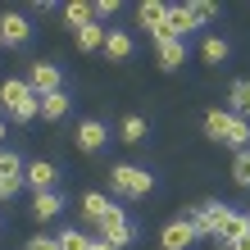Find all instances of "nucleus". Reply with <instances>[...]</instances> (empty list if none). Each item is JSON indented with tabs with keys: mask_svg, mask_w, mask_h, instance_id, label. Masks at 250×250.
Here are the masks:
<instances>
[{
	"mask_svg": "<svg viewBox=\"0 0 250 250\" xmlns=\"http://www.w3.org/2000/svg\"><path fill=\"white\" fill-rule=\"evenodd\" d=\"M0 137H5V123H0Z\"/></svg>",
	"mask_w": 250,
	"mask_h": 250,
	"instance_id": "473e14b6",
	"label": "nucleus"
},
{
	"mask_svg": "<svg viewBox=\"0 0 250 250\" xmlns=\"http://www.w3.org/2000/svg\"><path fill=\"white\" fill-rule=\"evenodd\" d=\"M228 250H250V232H246V237H241V241H232Z\"/></svg>",
	"mask_w": 250,
	"mask_h": 250,
	"instance_id": "c756f323",
	"label": "nucleus"
},
{
	"mask_svg": "<svg viewBox=\"0 0 250 250\" xmlns=\"http://www.w3.org/2000/svg\"><path fill=\"white\" fill-rule=\"evenodd\" d=\"M55 178H60V168H55L50 159H32V164L23 168V182L32 187V196L37 191H55Z\"/></svg>",
	"mask_w": 250,
	"mask_h": 250,
	"instance_id": "1a4fd4ad",
	"label": "nucleus"
},
{
	"mask_svg": "<svg viewBox=\"0 0 250 250\" xmlns=\"http://www.w3.org/2000/svg\"><path fill=\"white\" fill-rule=\"evenodd\" d=\"M114 14H119V0H96V5H91V19H96V23L114 19Z\"/></svg>",
	"mask_w": 250,
	"mask_h": 250,
	"instance_id": "bb28decb",
	"label": "nucleus"
},
{
	"mask_svg": "<svg viewBox=\"0 0 250 250\" xmlns=\"http://www.w3.org/2000/svg\"><path fill=\"white\" fill-rule=\"evenodd\" d=\"M205 137L218 146H232V150H250V123L237 119L228 109H209L205 114Z\"/></svg>",
	"mask_w": 250,
	"mask_h": 250,
	"instance_id": "f257e3e1",
	"label": "nucleus"
},
{
	"mask_svg": "<svg viewBox=\"0 0 250 250\" xmlns=\"http://www.w3.org/2000/svg\"><path fill=\"white\" fill-rule=\"evenodd\" d=\"M191 241H196V232H191L187 218H173V223L159 232V250H187Z\"/></svg>",
	"mask_w": 250,
	"mask_h": 250,
	"instance_id": "9d476101",
	"label": "nucleus"
},
{
	"mask_svg": "<svg viewBox=\"0 0 250 250\" xmlns=\"http://www.w3.org/2000/svg\"><path fill=\"white\" fill-rule=\"evenodd\" d=\"M109 209H114V205H109V196H100V191H86V196H82V214L91 218V223H100Z\"/></svg>",
	"mask_w": 250,
	"mask_h": 250,
	"instance_id": "6ab92c4d",
	"label": "nucleus"
},
{
	"mask_svg": "<svg viewBox=\"0 0 250 250\" xmlns=\"http://www.w3.org/2000/svg\"><path fill=\"white\" fill-rule=\"evenodd\" d=\"M105 32H109V27L105 23H86V27H78V50H100V46H105Z\"/></svg>",
	"mask_w": 250,
	"mask_h": 250,
	"instance_id": "f3484780",
	"label": "nucleus"
},
{
	"mask_svg": "<svg viewBox=\"0 0 250 250\" xmlns=\"http://www.w3.org/2000/svg\"><path fill=\"white\" fill-rule=\"evenodd\" d=\"M228 55H232V46H228L223 37H205L200 41V60L205 64H228Z\"/></svg>",
	"mask_w": 250,
	"mask_h": 250,
	"instance_id": "a211bd4d",
	"label": "nucleus"
},
{
	"mask_svg": "<svg viewBox=\"0 0 250 250\" xmlns=\"http://www.w3.org/2000/svg\"><path fill=\"white\" fill-rule=\"evenodd\" d=\"M100 50H105L114 64H123V60H132V50H137V46H132V37L123 32V27H109V32H105V46H100Z\"/></svg>",
	"mask_w": 250,
	"mask_h": 250,
	"instance_id": "9b49d317",
	"label": "nucleus"
},
{
	"mask_svg": "<svg viewBox=\"0 0 250 250\" xmlns=\"http://www.w3.org/2000/svg\"><path fill=\"white\" fill-rule=\"evenodd\" d=\"M23 155L19 150H5V146H0V178H23Z\"/></svg>",
	"mask_w": 250,
	"mask_h": 250,
	"instance_id": "4be33fe9",
	"label": "nucleus"
},
{
	"mask_svg": "<svg viewBox=\"0 0 250 250\" xmlns=\"http://www.w3.org/2000/svg\"><path fill=\"white\" fill-rule=\"evenodd\" d=\"M64 19H68V27H86V23H91V5L73 0V5H64Z\"/></svg>",
	"mask_w": 250,
	"mask_h": 250,
	"instance_id": "5701e85b",
	"label": "nucleus"
},
{
	"mask_svg": "<svg viewBox=\"0 0 250 250\" xmlns=\"http://www.w3.org/2000/svg\"><path fill=\"white\" fill-rule=\"evenodd\" d=\"M155 60H159V68H164V73L182 68V64H187V41H159V46H155Z\"/></svg>",
	"mask_w": 250,
	"mask_h": 250,
	"instance_id": "ddd939ff",
	"label": "nucleus"
},
{
	"mask_svg": "<svg viewBox=\"0 0 250 250\" xmlns=\"http://www.w3.org/2000/svg\"><path fill=\"white\" fill-rule=\"evenodd\" d=\"M228 114H237V119L250 123V82H246V78L228 86Z\"/></svg>",
	"mask_w": 250,
	"mask_h": 250,
	"instance_id": "4468645a",
	"label": "nucleus"
},
{
	"mask_svg": "<svg viewBox=\"0 0 250 250\" xmlns=\"http://www.w3.org/2000/svg\"><path fill=\"white\" fill-rule=\"evenodd\" d=\"M109 187H114V196H123V200H141V196L155 191V173H146L137 164H119V168H109Z\"/></svg>",
	"mask_w": 250,
	"mask_h": 250,
	"instance_id": "f03ea898",
	"label": "nucleus"
},
{
	"mask_svg": "<svg viewBox=\"0 0 250 250\" xmlns=\"http://www.w3.org/2000/svg\"><path fill=\"white\" fill-rule=\"evenodd\" d=\"M86 250H109V246L100 241V237H91V241H86Z\"/></svg>",
	"mask_w": 250,
	"mask_h": 250,
	"instance_id": "7c9ffc66",
	"label": "nucleus"
},
{
	"mask_svg": "<svg viewBox=\"0 0 250 250\" xmlns=\"http://www.w3.org/2000/svg\"><path fill=\"white\" fill-rule=\"evenodd\" d=\"M68 100H73L68 91H50V96H41V100H37V114L55 123V119H64V114H68Z\"/></svg>",
	"mask_w": 250,
	"mask_h": 250,
	"instance_id": "2eb2a0df",
	"label": "nucleus"
},
{
	"mask_svg": "<svg viewBox=\"0 0 250 250\" xmlns=\"http://www.w3.org/2000/svg\"><path fill=\"white\" fill-rule=\"evenodd\" d=\"M223 214H228L223 200H205V205H196V209L187 214V223H191V232H196V237H214L218 223H223Z\"/></svg>",
	"mask_w": 250,
	"mask_h": 250,
	"instance_id": "39448f33",
	"label": "nucleus"
},
{
	"mask_svg": "<svg viewBox=\"0 0 250 250\" xmlns=\"http://www.w3.org/2000/svg\"><path fill=\"white\" fill-rule=\"evenodd\" d=\"M86 241H91V237H86V232H60V237H55V246H60V250H86Z\"/></svg>",
	"mask_w": 250,
	"mask_h": 250,
	"instance_id": "a878e982",
	"label": "nucleus"
},
{
	"mask_svg": "<svg viewBox=\"0 0 250 250\" xmlns=\"http://www.w3.org/2000/svg\"><path fill=\"white\" fill-rule=\"evenodd\" d=\"M78 150H86V155H96V150H105V141H109V127L100 123V119H82L78 123Z\"/></svg>",
	"mask_w": 250,
	"mask_h": 250,
	"instance_id": "6e6552de",
	"label": "nucleus"
},
{
	"mask_svg": "<svg viewBox=\"0 0 250 250\" xmlns=\"http://www.w3.org/2000/svg\"><path fill=\"white\" fill-rule=\"evenodd\" d=\"M0 105H5V114L14 123H32L37 119V96H32V86L19 82V78L0 82Z\"/></svg>",
	"mask_w": 250,
	"mask_h": 250,
	"instance_id": "7ed1b4c3",
	"label": "nucleus"
},
{
	"mask_svg": "<svg viewBox=\"0 0 250 250\" xmlns=\"http://www.w3.org/2000/svg\"><path fill=\"white\" fill-rule=\"evenodd\" d=\"M187 9H191V19H196V27H205V23L218 19V5H209V0H196V5H187Z\"/></svg>",
	"mask_w": 250,
	"mask_h": 250,
	"instance_id": "393cba45",
	"label": "nucleus"
},
{
	"mask_svg": "<svg viewBox=\"0 0 250 250\" xmlns=\"http://www.w3.org/2000/svg\"><path fill=\"white\" fill-rule=\"evenodd\" d=\"M164 14H168V5H159V0H146V5L137 9V19H141V27L159 32V27H164Z\"/></svg>",
	"mask_w": 250,
	"mask_h": 250,
	"instance_id": "aec40b11",
	"label": "nucleus"
},
{
	"mask_svg": "<svg viewBox=\"0 0 250 250\" xmlns=\"http://www.w3.org/2000/svg\"><path fill=\"white\" fill-rule=\"evenodd\" d=\"M27 37H32V27H27L23 14H0V46L23 50V46H27Z\"/></svg>",
	"mask_w": 250,
	"mask_h": 250,
	"instance_id": "0eeeda50",
	"label": "nucleus"
},
{
	"mask_svg": "<svg viewBox=\"0 0 250 250\" xmlns=\"http://www.w3.org/2000/svg\"><path fill=\"white\" fill-rule=\"evenodd\" d=\"M60 209H64V196H60V191H37V196H32V218H37V223L60 218Z\"/></svg>",
	"mask_w": 250,
	"mask_h": 250,
	"instance_id": "f8f14e48",
	"label": "nucleus"
},
{
	"mask_svg": "<svg viewBox=\"0 0 250 250\" xmlns=\"http://www.w3.org/2000/svg\"><path fill=\"white\" fill-rule=\"evenodd\" d=\"M96 228H100V241H105L109 250H123V246H132V241H137V223H132V218L119 209V205H114V209L100 218Z\"/></svg>",
	"mask_w": 250,
	"mask_h": 250,
	"instance_id": "20e7f679",
	"label": "nucleus"
},
{
	"mask_svg": "<svg viewBox=\"0 0 250 250\" xmlns=\"http://www.w3.org/2000/svg\"><path fill=\"white\" fill-rule=\"evenodd\" d=\"M23 187H27L23 178H0V200H14V196H19Z\"/></svg>",
	"mask_w": 250,
	"mask_h": 250,
	"instance_id": "cd10ccee",
	"label": "nucleus"
},
{
	"mask_svg": "<svg viewBox=\"0 0 250 250\" xmlns=\"http://www.w3.org/2000/svg\"><path fill=\"white\" fill-rule=\"evenodd\" d=\"M27 250H60V246H55V237H41V232H37V237L27 241Z\"/></svg>",
	"mask_w": 250,
	"mask_h": 250,
	"instance_id": "c85d7f7f",
	"label": "nucleus"
},
{
	"mask_svg": "<svg viewBox=\"0 0 250 250\" xmlns=\"http://www.w3.org/2000/svg\"><path fill=\"white\" fill-rule=\"evenodd\" d=\"M223 246H232V241H241L246 237V214H237V209H228L223 214V223H218V232H214Z\"/></svg>",
	"mask_w": 250,
	"mask_h": 250,
	"instance_id": "dca6fc26",
	"label": "nucleus"
},
{
	"mask_svg": "<svg viewBox=\"0 0 250 250\" xmlns=\"http://www.w3.org/2000/svg\"><path fill=\"white\" fill-rule=\"evenodd\" d=\"M246 232H250V214H246Z\"/></svg>",
	"mask_w": 250,
	"mask_h": 250,
	"instance_id": "2f4dec72",
	"label": "nucleus"
},
{
	"mask_svg": "<svg viewBox=\"0 0 250 250\" xmlns=\"http://www.w3.org/2000/svg\"><path fill=\"white\" fill-rule=\"evenodd\" d=\"M27 86H32V96H50V91H64V73L55 64H32L27 68Z\"/></svg>",
	"mask_w": 250,
	"mask_h": 250,
	"instance_id": "423d86ee",
	"label": "nucleus"
},
{
	"mask_svg": "<svg viewBox=\"0 0 250 250\" xmlns=\"http://www.w3.org/2000/svg\"><path fill=\"white\" fill-rule=\"evenodd\" d=\"M232 182L250 187V150H237V159H232Z\"/></svg>",
	"mask_w": 250,
	"mask_h": 250,
	"instance_id": "b1692460",
	"label": "nucleus"
},
{
	"mask_svg": "<svg viewBox=\"0 0 250 250\" xmlns=\"http://www.w3.org/2000/svg\"><path fill=\"white\" fill-rule=\"evenodd\" d=\"M146 132H150V123H146L141 114H127V119H123V141H127V146H141Z\"/></svg>",
	"mask_w": 250,
	"mask_h": 250,
	"instance_id": "412c9836",
	"label": "nucleus"
}]
</instances>
